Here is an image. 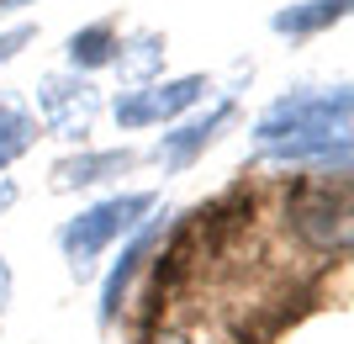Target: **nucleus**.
Wrapping results in <instances>:
<instances>
[{"label": "nucleus", "mask_w": 354, "mask_h": 344, "mask_svg": "<svg viewBox=\"0 0 354 344\" xmlns=\"http://www.w3.org/2000/svg\"><path fill=\"white\" fill-rule=\"evenodd\" d=\"M349 85H301L286 90L254 117V149L265 165L317 170V175H349Z\"/></svg>", "instance_id": "1"}, {"label": "nucleus", "mask_w": 354, "mask_h": 344, "mask_svg": "<svg viewBox=\"0 0 354 344\" xmlns=\"http://www.w3.org/2000/svg\"><path fill=\"white\" fill-rule=\"evenodd\" d=\"M153 212H159V191H111V196H101V201L80 207L74 217H64L59 223V255L69 260V275L74 281H90L95 265H101L127 233H138Z\"/></svg>", "instance_id": "2"}, {"label": "nucleus", "mask_w": 354, "mask_h": 344, "mask_svg": "<svg viewBox=\"0 0 354 344\" xmlns=\"http://www.w3.org/2000/svg\"><path fill=\"white\" fill-rule=\"evenodd\" d=\"M286 228L307 244L312 255H349L354 223H349V180L333 185V175H301L286 196Z\"/></svg>", "instance_id": "3"}, {"label": "nucleus", "mask_w": 354, "mask_h": 344, "mask_svg": "<svg viewBox=\"0 0 354 344\" xmlns=\"http://www.w3.org/2000/svg\"><path fill=\"white\" fill-rule=\"evenodd\" d=\"M37 127L48 138H64V143H85L95 117L106 111V96L90 75H74V69H53V75L37 80Z\"/></svg>", "instance_id": "4"}, {"label": "nucleus", "mask_w": 354, "mask_h": 344, "mask_svg": "<svg viewBox=\"0 0 354 344\" xmlns=\"http://www.w3.org/2000/svg\"><path fill=\"white\" fill-rule=\"evenodd\" d=\"M212 80L207 75H175V80H148V85H127L117 90L111 101V117H117L122 133H138V127H169L185 111L207 101Z\"/></svg>", "instance_id": "5"}, {"label": "nucleus", "mask_w": 354, "mask_h": 344, "mask_svg": "<svg viewBox=\"0 0 354 344\" xmlns=\"http://www.w3.org/2000/svg\"><path fill=\"white\" fill-rule=\"evenodd\" d=\"M164 233H169V212H153L138 233H127V239H122V255L111 260V270L101 275V302H95L101 329H117V318L127 313V297H133V281L148 270V260L159 255Z\"/></svg>", "instance_id": "6"}, {"label": "nucleus", "mask_w": 354, "mask_h": 344, "mask_svg": "<svg viewBox=\"0 0 354 344\" xmlns=\"http://www.w3.org/2000/svg\"><path fill=\"white\" fill-rule=\"evenodd\" d=\"M238 117V101L233 96H222V101H212L207 111H185L180 122H169V133L153 143V159H159L169 175H180V170H191L201 154L217 143L222 133H227V122Z\"/></svg>", "instance_id": "7"}, {"label": "nucleus", "mask_w": 354, "mask_h": 344, "mask_svg": "<svg viewBox=\"0 0 354 344\" xmlns=\"http://www.w3.org/2000/svg\"><path fill=\"white\" fill-rule=\"evenodd\" d=\"M138 165L133 149H74L53 165V191H90V185H106V180L127 175Z\"/></svg>", "instance_id": "8"}, {"label": "nucleus", "mask_w": 354, "mask_h": 344, "mask_svg": "<svg viewBox=\"0 0 354 344\" xmlns=\"http://www.w3.org/2000/svg\"><path fill=\"white\" fill-rule=\"evenodd\" d=\"M164 53H169V37L153 32V27H138V32H127V37H117L111 69H117L127 85H148V80L164 75Z\"/></svg>", "instance_id": "9"}, {"label": "nucleus", "mask_w": 354, "mask_h": 344, "mask_svg": "<svg viewBox=\"0 0 354 344\" xmlns=\"http://www.w3.org/2000/svg\"><path fill=\"white\" fill-rule=\"evenodd\" d=\"M344 16H349V0H291V6H281L270 16V32L301 43V37H317V32L339 27Z\"/></svg>", "instance_id": "10"}, {"label": "nucleus", "mask_w": 354, "mask_h": 344, "mask_svg": "<svg viewBox=\"0 0 354 344\" xmlns=\"http://www.w3.org/2000/svg\"><path fill=\"white\" fill-rule=\"evenodd\" d=\"M64 59H69L74 75H95L117 59V21H85V27L69 32L64 43Z\"/></svg>", "instance_id": "11"}, {"label": "nucleus", "mask_w": 354, "mask_h": 344, "mask_svg": "<svg viewBox=\"0 0 354 344\" xmlns=\"http://www.w3.org/2000/svg\"><path fill=\"white\" fill-rule=\"evenodd\" d=\"M37 117H32L27 106H16L11 96H0V170H11L21 154H32L37 143Z\"/></svg>", "instance_id": "12"}, {"label": "nucleus", "mask_w": 354, "mask_h": 344, "mask_svg": "<svg viewBox=\"0 0 354 344\" xmlns=\"http://www.w3.org/2000/svg\"><path fill=\"white\" fill-rule=\"evenodd\" d=\"M32 43H37V27H32V21H21V27H6V32H0V64L21 59V48H32Z\"/></svg>", "instance_id": "13"}, {"label": "nucleus", "mask_w": 354, "mask_h": 344, "mask_svg": "<svg viewBox=\"0 0 354 344\" xmlns=\"http://www.w3.org/2000/svg\"><path fill=\"white\" fill-rule=\"evenodd\" d=\"M11 291H16V275H11V260L0 255V313L11 307Z\"/></svg>", "instance_id": "14"}, {"label": "nucleus", "mask_w": 354, "mask_h": 344, "mask_svg": "<svg viewBox=\"0 0 354 344\" xmlns=\"http://www.w3.org/2000/svg\"><path fill=\"white\" fill-rule=\"evenodd\" d=\"M16 196H21V185H16L6 170H0V212H11V207H16Z\"/></svg>", "instance_id": "15"}, {"label": "nucleus", "mask_w": 354, "mask_h": 344, "mask_svg": "<svg viewBox=\"0 0 354 344\" xmlns=\"http://www.w3.org/2000/svg\"><path fill=\"white\" fill-rule=\"evenodd\" d=\"M143 344H191V339H185V334H169V329H164V334H148Z\"/></svg>", "instance_id": "16"}, {"label": "nucleus", "mask_w": 354, "mask_h": 344, "mask_svg": "<svg viewBox=\"0 0 354 344\" xmlns=\"http://www.w3.org/2000/svg\"><path fill=\"white\" fill-rule=\"evenodd\" d=\"M21 6H37V0H0V11H21Z\"/></svg>", "instance_id": "17"}]
</instances>
